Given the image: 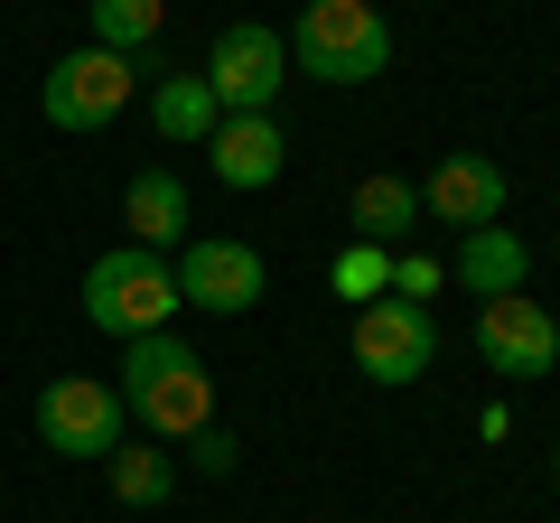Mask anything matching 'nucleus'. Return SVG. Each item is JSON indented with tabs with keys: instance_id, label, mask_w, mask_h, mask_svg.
I'll return each instance as SVG.
<instances>
[{
	"instance_id": "nucleus-7",
	"label": "nucleus",
	"mask_w": 560,
	"mask_h": 523,
	"mask_svg": "<svg viewBox=\"0 0 560 523\" xmlns=\"http://www.w3.org/2000/svg\"><path fill=\"white\" fill-rule=\"evenodd\" d=\"M261 253L234 234H187L178 243V309H215V318H243L261 300Z\"/></svg>"
},
{
	"instance_id": "nucleus-9",
	"label": "nucleus",
	"mask_w": 560,
	"mask_h": 523,
	"mask_svg": "<svg viewBox=\"0 0 560 523\" xmlns=\"http://www.w3.org/2000/svg\"><path fill=\"white\" fill-rule=\"evenodd\" d=\"M477 356L495 364V374H514V383H533V374H551L560 364V327H551V309L541 300H486L477 309Z\"/></svg>"
},
{
	"instance_id": "nucleus-4",
	"label": "nucleus",
	"mask_w": 560,
	"mask_h": 523,
	"mask_svg": "<svg viewBox=\"0 0 560 523\" xmlns=\"http://www.w3.org/2000/svg\"><path fill=\"white\" fill-rule=\"evenodd\" d=\"M131 84H140L131 57H113V47H75V57L47 66L38 103H47V121H57V131H103V121L131 103Z\"/></svg>"
},
{
	"instance_id": "nucleus-16",
	"label": "nucleus",
	"mask_w": 560,
	"mask_h": 523,
	"mask_svg": "<svg viewBox=\"0 0 560 523\" xmlns=\"http://www.w3.org/2000/svg\"><path fill=\"white\" fill-rule=\"evenodd\" d=\"M168 0H94V47H113V57H140V47L160 38Z\"/></svg>"
},
{
	"instance_id": "nucleus-14",
	"label": "nucleus",
	"mask_w": 560,
	"mask_h": 523,
	"mask_svg": "<svg viewBox=\"0 0 560 523\" xmlns=\"http://www.w3.org/2000/svg\"><path fill=\"white\" fill-rule=\"evenodd\" d=\"M121 224H131V243H187V187L168 178V168H140L131 197H121Z\"/></svg>"
},
{
	"instance_id": "nucleus-3",
	"label": "nucleus",
	"mask_w": 560,
	"mask_h": 523,
	"mask_svg": "<svg viewBox=\"0 0 560 523\" xmlns=\"http://www.w3.org/2000/svg\"><path fill=\"white\" fill-rule=\"evenodd\" d=\"M290 57H300L318 84H374L383 66H393V28H383L374 0H308Z\"/></svg>"
},
{
	"instance_id": "nucleus-6",
	"label": "nucleus",
	"mask_w": 560,
	"mask_h": 523,
	"mask_svg": "<svg viewBox=\"0 0 560 523\" xmlns=\"http://www.w3.org/2000/svg\"><path fill=\"white\" fill-rule=\"evenodd\" d=\"M121 393L113 383H94V374H66V383H47L38 393V440L57 449V458H113L121 449Z\"/></svg>"
},
{
	"instance_id": "nucleus-12",
	"label": "nucleus",
	"mask_w": 560,
	"mask_h": 523,
	"mask_svg": "<svg viewBox=\"0 0 560 523\" xmlns=\"http://www.w3.org/2000/svg\"><path fill=\"white\" fill-rule=\"evenodd\" d=\"M477 300H514L523 271H533V253H523V234H504V224H477V234H458V262H448Z\"/></svg>"
},
{
	"instance_id": "nucleus-5",
	"label": "nucleus",
	"mask_w": 560,
	"mask_h": 523,
	"mask_svg": "<svg viewBox=\"0 0 560 523\" xmlns=\"http://www.w3.org/2000/svg\"><path fill=\"white\" fill-rule=\"evenodd\" d=\"M440 356V327L420 300H364L355 309V374L364 383H420Z\"/></svg>"
},
{
	"instance_id": "nucleus-1",
	"label": "nucleus",
	"mask_w": 560,
	"mask_h": 523,
	"mask_svg": "<svg viewBox=\"0 0 560 523\" xmlns=\"http://www.w3.org/2000/svg\"><path fill=\"white\" fill-rule=\"evenodd\" d=\"M121 411L131 421H150L160 440H197L206 421H215V383H206V356L197 346H178L160 327V337H131L121 346Z\"/></svg>"
},
{
	"instance_id": "nucleus-20",
	"label": "nucleus",
	"mask_w": 560,
	"mask_h": 523,
	"mask_svg": "<svg viewBox=\"0 0 560 523\" xmlns=\"http://www.w3.org/2000/svg\"><path fill=\"white\" fill-rule=\"evenodd\" d=\"M197 467H206V477H224V467H234V440H224V430H215V421H206V430H197Z\"/></svg>"
},
{
	"instance_id": "nucleus-18",
	"label": "nucleus",
	"mask_w": 560,
	"mask_h": 523,
	"mask_svg": "<svg viewBox=\"0 0 560 523\" xmlns=\"http://www.w3.org/2000/svg\"><path fill=\"white\" fill-rule=\"evenodd\" d=\"M337 290H346V300H383V290H393L383 243H346V253H337Z\"/></svg>"
},
{
	"instance_id": "nucleus-2",
	"label": "nucleus",
	"mask_w": 560,
	"mask_h": 523,
	"mask_svg": "<svg viewBox=\"0 0 560 523\" xmlns=\"http://www.w3.org/2000/svg\"><path fill=\"white\" fill-rule=\"evenodd\" d=\"M168 309H178V271H168L150 243H113V253H94V271H84V318L103 327V337H160Z\"/></svg>"
},
{
	"instance_id": "nucleus-17",
	"label": "nucleus",
	"mask_w": 560,
	"mask_h": 523,
	"mask_svg": "<svg viewBox=\"0 0 560 523\" xmlns=\"http://www.w3.org/2000/svg\"><path fill=\"white\" fill-rule=\"evenodd\" d=\"M113 496L121 504H168V449H113Z\"/></svg>"
},
{
	"instance_id": "nucleus-10",
	"label": "nucleus",
	"mask_w": 560,
	"mask_h": 523,
	"mask_svg": "<svg viewBox=\"0 0 560 523\" xmlns=\"http://www.w3.org/2000/svg\"><path fill=\"white\" fill-rule=\"evenodd\" d=\"M420 206H430V224H458V234H477V224L504 216V168L477 160V150H448V160L430 168V187H420Z\"/></svg>"
},
{
	"instance_id": "nucleus-15",
	"label": "nucleus",
	"mask_w": 560,
	"mask_h": 523,
	"mask_svg": "<svg viewBox=\"0 0 560 523\" xmlns=\"http://www.w3.org/2000/svg\"><path fill=\"white\" fill-rule=\"evenodd\" d=\"M150 121H160V141H206L224 121V103H215V84L206 75H160V94H150Z\"/></svg>"
},
{
	"instance_id": "nucleus-19",
	"label": "nucleus",
	"mask_w": 560,
	"mask_h": 523,
	"mask_svg": "<svg viewBox=\"0 0 560 523\" xmlns=\"http://www.w3.org/2000/svg\"><path fill=\"white\" fill-rule=\"evenodd\" d=\"M430 290H440V262H401V271H393V300H430Z\"/></svg>"
},
{
	"instance_id": "nucleus-13",
	"label": "nucleus",
	"mask_w": 560,
	"mask_h": 523,
	"mask_svg": "<svg viewBox=\"0 0 560 523\" xmlns=\"http://www.w3.org/2000/svg\"><path fill=\"white\" fill-rule=\"evenodd\" d=\"M346 224H355V243H401L420 224V187L393 178V168H374V178H355V197H346Z\"/></svg>"
},
{
	"instance_id": "nucleus-11",
	"label": "nucleus",
	"mask_w": 560,
	"mask_h": 523,
	"mask_svg": "<svg viewBox=\"0 0 560 523\" xmlns=\"http://www.w3.org/2000/svg\"><path fill=\"white\" fill-rule=\"evenodd\" d=\"M206 160H215L224 187H271L280 168H290V141H280L271 113H224L215 131H206Z\"/></svg>"
},
{
	"instance_id": "nucleus-8",
	"label": "nucleus",
	"mask_w": 560,
	"mask_h": 523,
	"mask_svg": "<svg viewBox=\"0 0 560 523\" xmlns=\"http://www.w3.org/2000/svg\"><path fill=\"white\" fill-rule=\"evenodd\" d=\"M280 66H290V38L261 28V20H234V28L215 38V57H206V84H215L224 113H271Z\"/></svg>"
}]
</instances>
